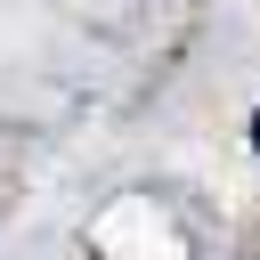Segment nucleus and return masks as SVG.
Instances as JSON below:
<instances>
[{
  "label": "nucleus",
  "mask_w": 260,
  "mask_h": 260,
  "mask_svg": "<svg viewBox=\"0 0 260 260\" xmlns=\"http://www.w3.org/2000/svg\"><path fill=\"white\" fill-rule=\"evenodd\" d=\"M252 146H260V114H252Z\"/></svg>",
  "instance_id": "f257e3e1"
}]
</instances>
